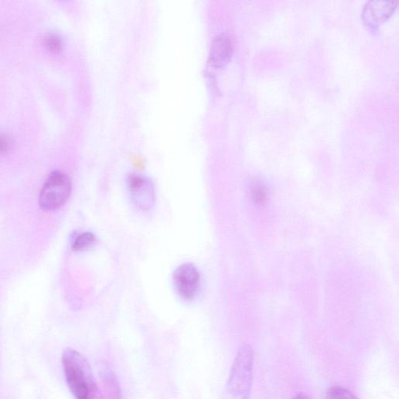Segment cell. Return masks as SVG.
Returning <instances> with one entry per match:
<instances>
[{
    "label": "cell",
    "instance_id": "6da1fadb",
    "mask_svg": "<svg viewBox=\"0 0 399 399\" xmlns=\"http://www.w3.org/2000/svg\"><path fill=\"white\" fill-rule=\"evenodd\" d=\"M62 365L66 382L76 399H105L83 355L75 350H66Z\"/></svg>",
    "mask_w": 399,
    "mask_h": 399
},
{
    "label": "cell",
    "instance_id": "7a4b0ae2",
    "mask_svg": "<svg viewBox=\"0 0 399 399\" xmlns=\"http://www.w3.org/2000/svg\"><path fill=\"white\" fill-rule=\"evenodd\" d=\"M254 350L243 345L233 361L226 384L228 393L235 399H249L253 383Z\"/></svg>",
    "mask_w": 399,
    "mask_h": 399
},
{
    "label": "cell",
    "instance_id": "3957f363",
    "mask_svg": "<svg viewBox=\"0 0 399 399\" xmlns=\"http://www.w3.org/2000/svg\"><path fill=\"white\" fill-rule=\"evenodd\" d=\"M71 187V181L68 175L61 171L51 173L41 190V208L48 211L60 209L68 202Z\"/></svg>",
    "mask_w": 399,
    "mask_h": 399
},
{
    "label": "cell",
    "instance_id": "277c9868",
    "mask_svg": "<svg viewBox=\"0 0 399 399\" xmlns=\"http://www.w3.org/2000/svg\"><path fill=\"white\" fill-rule=\"evenodd\" d=\"M131 202L140 210L149 211L154 203V190L152 182L145 176L132 174L128 178Z\"/></svg>",
    "mask_w": 399,
    "mask_h": 399
},
{
    "label": "cell",
    "instance_id": "5b68a950",
    "mask_svg": "<svg viewBox=\"0 0 399 399\" xmlns=\"http://www.w3.org/2000/svg\"><path fill=\"white\" fill-rule=\"evenodd\" d=\"M173 280L176 290L183 299L192 300L196 297L200 288V274L194 264L180 265L174 273Z\"/></svg>",
    "mask_w": 399,
    "mask_h": 399
},
{
    "label": "cell",
    "instance_id": "8992f818",
    "mask_svg": "<svg viewBox=\"0 0 399 399\" xmlns=\"http://www.w3.org/2000/svg\"><path fill=\"white\" fill-rule=\"evenodd\" d=\"M395 7V1L367 2L363 11L365 23L372 27L378 26L393 13Z\"/></svg>",
    "mask_w": 399,
    "mask_h": 399
},
{
    "label": "cell",
    "instance_id": "52a82bcc",
    "mask_svg": "<svg viewBox=\"0 0 399 399\" xmlns=\"http://www.w3.org/2000/svg\"><path fill=\"white\" fill-rule=\"evenodd\" d=\"M99 378L103 390H104L103 396L105 399H123L119 379H118L112 368L106 362H101Z\"/></svg>",
    "mask_w": 399,
    "mask_h": 399
},
{
    "label": "cell",
    "instance_id": "ba28073f",
    "mask_svg": "<svg viewBox=\"0 0 399 399\" xmlns=\"http://www.w3.org/2000/svg\"><path fill=\"white\" fill-rule=\"evenodd\" d=\"M233 51V43L230 36L221 34L214 39L210 51L209 61L215 66L224 65L230 60Z\"/></svg>",
    "mask_w": 399,
    "mask_h": 399
},
{
    "label": "cell",
    "instance_id": "9c48e42d",
    "mask_svg": "<svg viewBox=\"0 0 399 399\" xmlns=\"http://www.w3.org/2000/svg\"><path fill=\"white\" fill-rule=\"evenodd\" d=\"M95 236L92 233H81L73 243V250L78 252H82L91 249L95 243Z\"/></svg>",
    "mask_w": 399,
    "mask_h": 399
},
{
    "label": "cell",
    "instance_id": "30bf717a",
    "mask_svg": "<svg viewBox=\"0 0 399 399\" xmlns=\"http://www.w3.org/2000/svg\"><path fill=\"white\" fill-rule=\"evenodd\" d=\"M251 197L257 204L264 205L269 202V195L266 189L261 183H255L250 189Z\"/></svg>",
    "mask_w": 399,
    "mask_h": 399
},
{
    "label": "cell",
    "instance_id": "8fae6325",
    "mask_svg": "<svg viewBox=\"0 0 399 399\" xmlns=\"http://www.w3.org/2000/svg\"><path fill=\"white\" fill-rule=\"evenodd\" d=\"M324 399H358L350 391L335 386L330 388L325 393Z\"/></svg>",
    "mask_w": 399,
    "mask_h": 399
},
{
    "label": "cell",
    "instance_id": "7c38bea8",
    "mask_svg": "<svg viewBox=\"0 0 399 399\" xmlns=\"http://www.w3.org/2000/svg\"><path fill=\"white\" fill-rule=\"evenodd\" d=\"M45 47L51 53H58L62 49V40L61 37L54 33H49L45 36L43 40Z\"/></svg>",
    "mask_w": 399,
    "mask_h": 399
},
{
    "label": "cell",
    "instance_id": "4fadbf2b",
    "mask_svg": "<svg viewBox=\"0 0 399 399\" xmlns=\"http://www.w3.org/2000/svg\"><path fill=\"white\" fill-rule=\"evenodd\" d=\"M11 146V138L6 134H0V154L8 152Z\"/></svg>",
    "mask_w": 399,
    "mask_h": 399
},
{
    "label": "cell",
    "instance_id": "5bb4252c",
    "mask_svg": "<svg viewBox=\"0 0 399 399\" xmlns=\"http://www.w3.org/2000/svg\"><path fill=\"white\" fill-rule=\"evenodd\" d=\"M293 399H310V398L305 394L300 393L297 395H295V397Z\"/></svg>",
    "mask_w": 399,
    "mask_h": 399
}]
</instances>
